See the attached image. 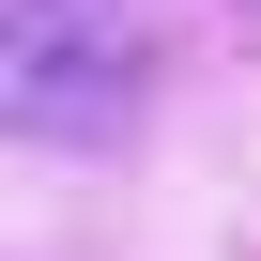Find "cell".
I'll return each instance as SVG.
<instances>
[{"instance_id":"obj_1","label":"cell","mask_w":261,"mask_h":261,"mask_svg":"<svg viewBox=\"0 0 261 261\" xmlns=\"http://www.w3.org/2000/svg\"><path fill=\"white\" fill-rule=\"evenodd\" d=\"M0 92H16V139H46V154H92V139H123L139 123V31L123 16H92V0H16L0 16Z\"/></svg>"}]
</instances>
